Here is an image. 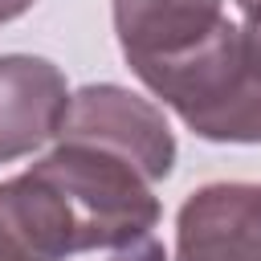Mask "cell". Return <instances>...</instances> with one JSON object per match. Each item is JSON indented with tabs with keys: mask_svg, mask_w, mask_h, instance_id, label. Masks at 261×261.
<instances>
[{
	"mask_svg": "<svg viewBox=\"0 0 261 261\" xmlns=\"http://www.w3.org/2000/svg\"><path fill=\"white\" fill-rule=\"evenodd\" d=\"M208 143H261V41L224 20L192 49L135 73Z\"/></svg>",
	"mask_w": 261,
	"mask_h": 261,
	"instance_id": "cell-1",
	"label": "cell"
},
{
	"mask_svg": "<svg viewBox=\"0 0 261 261\" xmlns=\"http://www.w3.org/2000/svg\"><path fill=\"white\" fill-rule=\"evenodd\" d=\"M33 171L65 200L73 228H77V249H126L151 237L159 224V200H155V179L122 151L82 139V135H61L57 147L33 163Z\"/></svg>",
	"mask_w": 261,
	"mask_h": 261,
	"instance_id": "cell-2",
	"label": "cell"
},
{
	"mask_svg": "<svg viewBox=\"0 0 261 261\" xmlns=\"http://www.w3.org/2000/svg\"><path fill=\"white\" fill-rule=\"evenodd\" d=\"M61 135H82V139H94L130 155L155 184L167 179L175 167V135L163 110L114 82L82 86L77 94H69Z\"/></svg>",
	"mask_w": 261,
	"mask_h": 261,
	"instance_id": "cell-3",
	"label": "cell"
},
{
	"mask_svg": "<svg viewBox=\"0 0 261 261\" xmlns=\"http://www.w3.org/2000/svg\"><path fill=\"white\" fill-rule=\"evenodd\" d=\"M175 261H261V184H204L175 216Z\"/></svg>",
	"mask_w": 261,
	"mask_h": 261,
	"instance_id": "cell-4",
	"label": "cell"
},
{
	"mask_svg": "<svg viewBox=\"0 0 261 261\" xmlns=\"http://www.w3.org/2000/svg\"><path fill=\"white\" fill-rule=\"evenodd\" d=\"M69 110L65 73L33 53L0 57V163L24 159L57 139Z\"/></svg>",
	"mask_w": 261,
	"mask_h": 261,
	"instance_id": "cell-5",
	"label": "cell"
},
{
	"mask_svg": "<svg viewBox=\"0 0 261 261\" xmlns=\"http://www.w3.org/2000/svg\"><path fill=\"white\" fill-rule=\"evenodd\" d=\"M224 20V0H114L118 49L135 73L192 49Z\"/></svg>",
	"mask_w": 261,
	"mask_h": 261,
	"instance_id": "cell-6",
	"label": "cell"
},
{
	"mask_svg": "<svg viewBox=\"0 0 261 261\" xmlns=\"http://www.w3.org/2000/svg\"><path fill=\"white\" fill-rule=\"evenodd\" d=\"M82 253L65 200L29 167L0 184V261H65Z\"/></svg>",
	"mask_w": 261,
	"mask_h": 261,
	"instance_id": "cell-7",
	"label": "cell"
},
{
	"mask_svg": "<svg viewBox=\"0 0 261 261\" xmlns=\"http://www.w3.org/2000/svg\"><path fill=\"white\" fill-rule=\"evenodd\" d=\"M110 261H167V253H163V245L159 241H139V245H126V249H118Z\"/></svg>",
	"mask_w": 261,
	"mask_h": 261,
	"instance_id": "cell-8",
	"label": "cell"
},
{
	"mask_svg": "<svg viewBox=\"0 0 261 261\" xmlns=\"http://www.w3.org/2000/svg\"><path fill=\"white\" fill-rule=\"evenodd\" d=\"M237 8H241V16H245V29L261 41V0H237Z\"/></svg>",
	"mask_w": 261,
	"mask_h": 261,
	"instance_id": "cell-9",
	"label": "cell"
},
{
	"mask_svg": "<svg viewBox=\"0 0 261 261\" xmlns=\"http://www.w3.org/2000/svg\"><path fill=\"white\" fill-rule=\"evenodd\" d=\"M37 0H0V24H8V20H16L20 12H29Z\"/></svg>",
	"mask_w": 261,
	"mask_h": 261,
	"instance_id": "cell-10",
	"label": "cell"
}]
</instances>
